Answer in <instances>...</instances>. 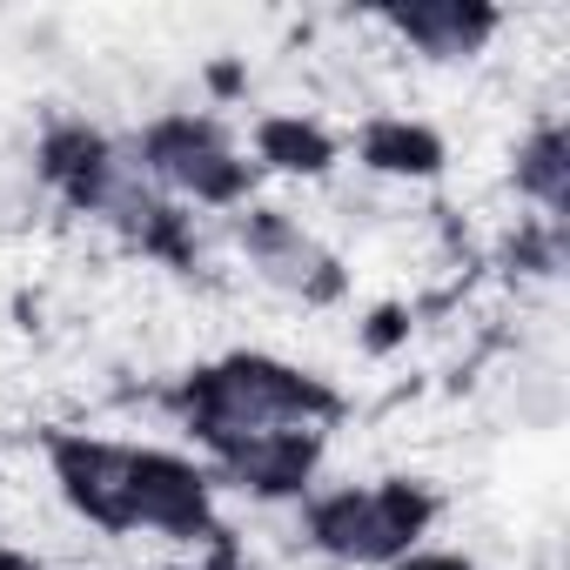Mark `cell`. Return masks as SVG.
Here are the masks:
<instances>
[{"label":"cell","instance_id":"6da1fadb","mask_svg":"<svg viewBox=\"0 0 570 570\" xmlns=\"http://www.w3.org/2000/svg\"><path fill=\"white\" fill-rule=\"evenodd\" d=\"M48 476L55 497L101 537H215V476L181 450L61 430L48 436Z\"/></svg>","mask_w":570,"mask_h":570},{"label":"cell","instance_id":"7a4b0ae2","mask_svg":"<svg viewBox=\"0 0 570 570\" xmlns=\"http://www.w3.org/2000/svg\"><path fill=\"white\" fill-rule=\"evenodd\" d=\"M175 410L208 463H228L275 436H330V423L343 416V403L323 376L282 363L268 350H228V356L202 363L181 383Z\"/></svg>","mask_w":570,"mask_h":570},{"label":"cell","instance_id":"3957f363","mask_svg":"<svg viewBox=\"0 0 570 570\" xmlns=\"http://www.w3.org/2000/svg\"><path fill=\"white\" fill-rule=\"evenodd\" d=\"M436 503L423 483L410 476H376V483H336L323 497L303 503V537L309 550H323L330 563H350V570H390L403 563L423 530H430Z\"/></svg>","mask_w":570,"mask_h":570},{"label":"cell","instance_id":"277c9868","mask_svg":"<svg viewBox=\"0 0 570 570\" xmlns=\"http://www.w3.org/2000/svg\"><path fill=\"white\" fill-rule=\"evenodd\" d=\"M135 155H141V168L155 175V188L168 202H195V208H235L255 181V161H242L228 128L195 115V108L155 115L135 135Z\"/></svg>","mask_w":570,"mask_h":570},{"label":"cell","instance_id":"5b68a950","mask_svg":"<svg viewBox=\"0 0 570 570\" xmlns=\"http://www.w3.org/2000/svg\"><path fill=\"white\" fill-rule=\"evenodd\" d=\"M242 262H248V275L262 289L289 296L303 309H323V303L343 296V268H336L330 242L309 222L282 215V208H248L242 215Z\"/></svg>","mask_w":570,"mask_h":570},{"label":"cell","instance_id":"8992f818","mask_svg":"<svg viewBox=\"0 0 570 570\" xmlns=\"http://www.w3.org/2000/svg\"><path fill=\"white\" fill-rule=\"evenodd\" d=\"M383 28H390L396 48H410V55L450 68V61H476V55L497 41L503 14L483 8V0H416V8H390Z\"/></svg>","mask_w":570,"mask_h":570},{"label":"cell","instance_id":"52a82bcc","mask_svg":"<svg viewBox=\"0 0 570 570\" xmlns=\"http://www.w3.org/2000/svg\"><path fill=\"white\" fill-rule=\"evenodd\" d=\"M517 195L550 228L563 222V208H570V135H563L557 115H543V121L523 128V141H517Z\"/></svg>","mask_w":570,"mask_h":570},{"label":"cell","instance_id":"ba28073f","mask_svg":"<svg viewBox=\"0 0 570 570\" xmlns=\"http://www.w3.org/2000/svg\"><path fill=\"white\" fill-rule=\"evenodd\" d=\"M363 168L370 175H390V181H430L443 168V135L430 121H410V115H376L356 141Z\"/></svg>","mask_w":570,"mask_h":570},{"label":"cell","instance_id":"9c48e42d","mask_svg":"<svg viewBox=\"0 0 570 570\" xmlns=\"http://www.w3.org/2000/svg\"><path fill=\"white\" fill-rule=\"evenodd\" d=\"M255 155H262L268 168H282V175H330L336 135H330L323 121H309V115H268V121L255 128Z\"/></svg>","mask_w":570,"mask_h":570},{"label":"cell","instance_id":"30bf717a","mask_svg":"<svg viewBox=\"0 0 570 570\" xmlns=\"http://www.w3.org/2000/svg\"><path fill=\"white\" fill-rule=\"evenodd\" d=\"M390 570H476L463 550H436V543H416L403 563H390Z\"/></svg>","mask_w":570,"mask_h":570},{"label":"cell","instance_id":"8fae6325","mask_svg":"<svg viewBox=\"0 0 570 570\" xmlns=\"http://www.w3.org/2000/svg\"><path fill=\"white\" fill-rule=\"evenodd\" d=\"M0 570H55V563H41L35 550H14V543H0Z\"/></svg>","mask_w":570,"mask_h":570}]
</instances>
